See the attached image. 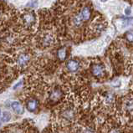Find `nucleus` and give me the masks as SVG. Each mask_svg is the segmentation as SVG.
<instances>
[{"label":"nucleus","instance_id":"obj_19","mask_svg":"<svg viewBox=\"0 0 133 133\" xmlns=\"http://www.w3.org/2000/svg\"><path fill=\"white\" fill-rule=\"evenodd\" d=\"M0 116H1V111H0Z\"/></svg>","mask_w":133,"mask_h":133},{"label":"nucleus","instance_id":"obj_8","mask_svg":"<svg viewBox=\"0 0 133 133\" xmlns=\"http://www.w3.org/2000/svg\"><path fill=\"white\" fill-rule=\"evenodd\" d=\"M62 117L66 121H72L75 117V111L72 108L69 107L64 109L61 113Z\"/></svg>","mask_w":133,"mask_h":133},{"label":"nucleus","instance_id":"obj_16","mask_svg":"<svg viewBox=\"0 0 133 133\" xmlns=\"http://www.w3.org/2000/svg\"><path fill=\"white\" fill-rule=\"evenodd\" d=\"M109 133H121V131L118 130V129H112V130L111 131H110Z\"/></svg>","mask_w":133,"mask_h":133},{"label":"nucleus","instance_id":"obj_14","mask_svg":"<svg viewBox=\"0 0 133 133\" xmlns=\"http://www.w3.org/2000/svg\"><path fill=\"white\" fill-rule=\"evenodd\" d=\"M11 117L12 116H11V114L9 112L4 111L2 115V121L3 122H8V121H9L11 120Z\"/></svg>","mask_w":133,"mask_h":133},{"label":"nucleus","instance_id":"obj_11","mask_svg":"<svg viewBox=\"0 0 133 133\" xmlns=\"http://www.w3.org/2000/svg\"><path fill=\"white\" fill-rule=\"evenodd\" d=\"M123 107L127 111H133V98H127L124 100Z\"/></svg>","mask_w":133,"mask_h":133},{"label":"nucleus","instance_id":"obj_6","mask_svg":"<svg viewBox=\"0 0 133 133\" xmlns=\"http://www.w3.org/2000/svg\"><path fill=\"white\" fill-rule=\"evenodd\" d=\"M39 101L35 98H30L26 101V108L29 112H35L39 107Z\"/></svg>","mask_w":133,"mask_h":133},{"label":"nucleus","instance_id":"obj_1","mask_svg":"<svg viewBox=\"0 0 133 133\" xmlns=\"http://www.w3.org/2000/svg\"><path fill=\"white\" fill-rule=\"evenodd\" d=\"M90 72L94 77L101 79L105 76L106 68L105 64L101 62H96L90 65Z\"/></svg>","mask_w":133,"mask_h":133},{"label":"nucleus","instance_id":"obj_17","mask_svg":"<svg viewBox=\"0 0 133 133\" xmlns=\"http://www.w3.org/2000/svg\"><path fill=\"white\" fill-rule=\"evenodd\" d=\"M21 84H22V81H20L19 83H18V84H17L16 85H15V86H14V89H16V88H18V86H19V85H21Z\"/></svg>","mask_w":133,"mask_h":133},{"label":"nucleus","instance_id":"obj_21","mask_svg":"<svg viewBox=\"0 0 133 133\" xmlns=\"http://www.w3.org/2000/svg\"><path fill=\"white\" fill-rule=\"evenodd\" d=\"M0 73H1V70H0Z\"/></svg>","mask_w":133,"mask_h":133},{"label":"nucleus","instance_id":"obj_3","mask_svg":"<svg viewBox=\"0 0 133 133\" xmlns=\"http://www.w3.org/2000/svg\"><path fill=\"white\" fill-rule=\"evenodd\" d=\"M66 70L70 73H75L81 68V63L77 59H70L65 63Z\"/></svg>","mask_w":133,"mask_h":133},{"label":"nucleus","instance_id":"obj_7","mask_svg":"<svg viewBox=\"0 0 133 133\" xmlns=\"http://www.w3.org/2000/svg\"><path fill=\"white\" fill-rule=\"evenodd\" d=\"M11 108H12L13 111L18 114V115H22L24 112V106L21 105L20 102L18 101H13L11 103Z\"/></svg>","mask_w":133,"mask_h":133},{"label":"nucleus","instance_id":"obj_4","mask_svg":"<svg viewBox=\"0 0 133 133\" xmlns=\"http://www.w3.org/2000/svg\"><path fill=\"white\" fill-rule=\"evenodd\" d=\"M30 62V56L27 53H20L16 58V64L18 68L24 69Z\"/></svg>","mask_w":133,"mask_h":133},{"label":"nucleus","instance_id":"obj_13","mask_svg":"<svg viewBox=\"0 0 133 133\" xmlns=\"http://www.w3.org/2000/svg\"><path fill=\"white\" fill-rule=\"evenodd\" d=\"M115 101V96L111 93H106L105 95V101L107 104H111Z\"/></svg>","mask_w":133,"mask_h":133},{"label":"nucleus","instance_id":"obj_15","mask_svg":"<svg viewBox=\"0 0 133 133\" xmlns=\"http://www.w3.org/2000/svg\"><path fill=\"white\" fill-rule=\"evenodd\" d=\"M83 133H95V131H94V130L92 128H90V127H87V128H85V130H84V131H83Z\"/></svg>","mask_w":133,"mask_h":133},{"label":"nucleus","instance_id":"obj_9","mask_svg":"<svg viewBox=\"0 0 133 133\" xmlns=\"http://www.w3.org/2000/svg\"><path fill=\"white\" fill-rule=\"evenodd\" d=\"M62 96H63L62 90L59 88H55L51 91L50 95H49V99L52 101H58L62 97Z\"/></svg>","mask_w":133,"mask_h":133},{"label":"nucleus","instance_id":"obj_5","mask_svg":"<svg viewBox=\"0 0 133 133\" xmlns=\"http://www.w3.org/2000/svg\"><path fill=\"white\" fill-rule=\"evenodd\" d=\"M54 41H55L54 36H53L51 34L46 33V34H44L42 37H41L40 43L44 48H47V47L51 46V45L54 44Z\"/></svg>","mask_w":133,"mask_h":133},{"label":"nucleus","instance_id":"obj_20","mask_svg":"<svg viewBox=\"0 0 133 133\" xmlns=\"http://www.w3.org/2000/svg\"><path fill=\"white\" fill-rule=\"evenodd\" d=\"M0 15H1V11H0Z\"/></svg>","mask_w":133,"mask_h":133},{"label":"nucleus","instance_id":"obj_2","mask_svg":"<svg viewBox=\"0 0 133 133\" xmlns=\"http://www.w3.org/2000/svg\"><path fill=\"white\" fill-rule=\"evenodd\" d=\"M22 22L25 27H32L36 23V15L33 11H27L22 15Z\"/></svg>","mask_w":133,"mask_h":133},{"label":"nucleus","instance_id":"obj_18","mask_svg":"<svg viewBox=\"0 0 133 133\" xmlns=\"http://www.w3.org/2000/svg\"><path fill=\"white\" fill-rule=\"evenodd\" d=\"M101 2H102V3H105L106 1H107V0H100Z\"/></svg>","mask_w":133,"mask_h":133},{"label":"nucleus","instance_id":"obj_10","mask_svg":"<svg viewBox=\"0 0 133 133\" xmlns=\"http://www.w3.org/2000/svg\"><path fill=\"white\" fill-rule=\"evenodd\" d=\"M68 57V50L66 47H61L58 49L57 51V58H58L59 60L61 61H64Z\"/></svg>","mask_w":133,"mask_h":133},{"label":"nucleus","instance_id":"obj_12","mask_svg":"<svg viewBox=\"0 0 133 133\" xmlns=\"http://www.w3.org/2000/svg\"><path fill=\"white\" fill-rule=\"evenodd\" d=\"M124 39L128 44H133V29L127 32L124 35Z\"/></svg>","mask_w":133,"mask_h":133}]
</instances>
